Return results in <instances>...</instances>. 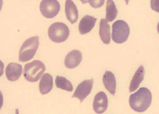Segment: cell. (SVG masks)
Segmentation results:
<instances>
[{
  "mask_svg": "<svg viewBox=\"0 0 159 114\" xmlns=\"http://www.w3.org/2000/svg\"><path fill=\"white\" fill-rule=\"evenodd\" d=\"M99 35L101 41L104 44H109L111 42V26L106 19H101L100 22Z\"/></svg>",
  "mask_w": 159,
  "mask_h": 114,
  "instance_id": "cell-16",
  "label": "cell"
},
{
  "mask_svg": "<svg viewBox=\"0 0 159 114\" xmlns=\"http://www.w3.org/2000/svg\"><path fill=\"white\" fill-rule=\"evenodd\" d=\"M55 83L57 88L60 89V90H66V91L68 92H71L74 90V86H73L72 83L63 77L57 76L56 77Z\"/></svg>",
  "mask_w": 159,
  "mask_h": 114,
  "instance_id": "cell-18",
  "label": "cell"
},
{
  "mask_svg": "<svg viewBox=\"0 0 159 114\" xmlns=\"http://www.w3.org/2000/svg\"><path fill=\"white\" fill-rule=\"evenodd\" d=\"M45 70L46 66L43 62L39 60H34L25 65L23 76L28 82L35 83L42 77Z\"/></svg>",
  "mask_w": 159,
  "mask_h": 114,
  "instance_id": "cell-2",
  "label": "cell"
},
{
  "mask_svg": "<svg viewBox=\"0 0 159 114\" xmlns=\"http://www.w3.org/2000/svg\"><path fill=\"white\" fill-rule=\"evenodd\" d=\"M105 0H88L89 4L94 9H98L104 5Z\"/></svg>",
  "mask_w": 159,
  "mask_h": 114,
  "instance_id": "cell-19",
  "label": "cell"
},
{
  "mask_svg": "<svg viewBox=\"0 0 159 114\" xmlns=\"http://www.w3.org/2000/svg\"><path fill=\"white\" fill-rule=\"evenodd\" d=\"M39 9L44 17L52 19L59 13L60 5L57 0H42L39 5Z\"/></svg>",
  "mask_w": 159,
  "mask_h": 114,
  "instance_id": "cell-6",
  "label": "cell"
},
{
  "mask_svg": "<svg viewBox=\"0 0 159 114\" xmlns=\"http://www.w3.org/2000/svg\"><path fill=\"white\" fill-rule=\"evenodd\" d=\"M108 106V99L106 93L104 92H99L95 96L93 99V108L96 113L101 114L106 111Z\"/></svg>",
  "mask_w": 159,
  "mask_h": 114,
  "instance_id": "cell-8",
  "label": "cell"
},
{
  "mask_svg": "<svg viewBox=\"0 0 159 114\" xmlns=\"http://www.w3.org/2000/svg\"><path fill=\"white\" fill-rule=\"evenodd\" d=\"M53 86V77L50 73H45L42 76L39 84V92L41 94L46 95L50 93Z\"/></svg>",
  "mask_w": 159,
  "mask_h": 114,
  "instance_id": "cell-13",
  "label": "cell"
},
{
  "mask_svg": "<svg viewBox=\"0 0 159 114\" xmlns=\"http://www.w3.org/2000/svg\"><path fill=\"white\" fill-rule=\"evenodd\" d=\"M157 29H158V33H159V23H158V26H157Z\"/></svg>",
  "mask_w": 159,
  "mask_h": 114,
  "instance_id": "cell-23",
  "label": "cell"
},
{
  "mask_svg": "<svg viewBox=\"0 0 159 114\" xmlns=\"http://www.w3.org/2000/svg\"><path fill=\"white\" fill-rule=\"evenodd\" d=\"M130 34L128 23L124 20H117L112 25V39L116 43L126 42Z\"/></svg>",
  "mask_w": 159,
  "mask_h": 114,
  "instance_id": "cell-5",
  "label": "cell"
},
{
  "mask_svg": "<svg viewBox=\"0 0 159 114\" xmlns=\"http://www.w3.org/2000/svg\"><path fill=\"white\" fill-rule=\"evenodd\" d=\"M70 35V29L63 23H54L49 27L48 36L50 40L57 43L65 42Z\"/></svg>",
  "mask_w": 159,
  "mask_h": 114,
  "instance_id": "cell-4",
  "label": "cell"
},
{
  "mask_svg": "<svg viewBox=\"0 0 159 114\" xmlns=\"http://www.w3.org/2000/svg\"><path fill=\"white\" fill-rule=\"evenodd\" d=\"M144 68L143 66H140L135 73L134 74L132 80H131V83L129 86V92L133 93L134 91L138 90L139 88V86L141 82L144 80Z\"/></svg>",
  "mask_w": 159,
  "mask_h": 114,
  "instance_id": "cell-15",
  "label": "cell"
},
{
  "mask_svg": "<svg viewBox=\"0 0 159 114\" xmlns=\"http://www.w3.org/2000/svg\"><path fill=\"white\" fill-rule=\"evenodd\" d=\"M103 83L106 90L114 96L116 92V79L115 76L111 71H106L103 76Z\"/></svg>",
  "mask_w": 159,
  "mask_h": 114,
  "instance_id": "cell-14",
  "label": "cell"
},
{
  "mask_svg": "<svg viewBox=\"0 0 159 114\" xmlns=\"http://www.w3.org/2000/svg\"><path fill=\"white\" fill-rule=\"evenodd\" d=\"M151 7L152 10L159 13V0H151Z\"/></svg>",
  "mask_w": 159,
  "mask_h": 114,
  "instance_id": "cell-20",
  "label": "cell"
},
{
  "mask_svg": "<svg viewBox=\"0 0 159 114\" xmlns=\"http://www.w3.org/2000/svg\"><path fill=\"white\" fill-rule=\"evenodd\" d=\"M16 114H20V113H19V110H16Z\"/></svg>",
  "mask_w": 159,
  "mask_h": 114,
  "instance_id": "cell-22",
  "label": "cell"
},
{
  "mask_svg": "<svg viewBox=\"0 0 159 114\" xmlns=\"http://www.w3.org/2000/svg\"><path fill=\"white\" fill-rule=\"evenodd\" d=\"M65 13L66 19L72 24L78 20V9L72 0H66L65 2Z\"/></svg>",
  "mask_w": 159,
  "mask_h": 114,
  "instance_id": "cell-12",
  "label": "cell"
},
{
  "mask_svg": "<svg viewBox=\"0 0 159 114\" xmlns=\"http://www.w3.org/2000/svg\"><path fill=\"white\" fill-rule=\"evenodd\" d=\"M152 100V95L150 90L142 87L130 96L129 104L133 110L138 113H143L150 107Z\"/></svg>",
  "mask_w": 159,
  "mask_h": 114,
  "instance_id": "cell-1",
  "label": "cell"
},
{
  "mask_svg": "<svg viewBox=\"0 0 159 114\" xmlns=\"http://www.w3.org/2000/svg\"><path fill=\"white\" fill-rule=\"evenodd\" d=\"M93 79L86 80L83 81L82 83H80L77 86L74 95L72 96V98H77L80 101V103H82L86 99V97L90 94V92H91L92 88H93Z\"/></svg>",
  "mask_w": 159,
  "mask_h": 114,
  "instance_id": "cell-7",
  "label": "cell"
},
{
  "mask_svg": "<svg viewBox=\"0 0 159 114\" xmlns=\"http://www.w3.org/2000/svg\"><path fill=\"white\" fill-rule=\"evenodd\" d=\"M81 2L83 3V4H85V3L88 2V0H80Z\"/></svg>",
  "mask_w": 159,
  "mask_h": 114,
  "instance_id": "cell-21",
  "label": "cell"
},
{
  "mask_svg": "<svg viewBox=\"0 0 159 114\" xmlns=\"http://www.w3.org/2000/svg\"><path fill=\"white\" fill-rule=\"evenodd\" d=\"M23 73V67L19 63H11L6 66V76L8 80L11 82L16 81Z\"/></svg>",
  "mask_w": 159,
  "mask_h": 114,
  "instance_id": "cell-9",
  "label": "cell"
},
{
  "mask_svg": "<svg viewBox=\"0 0 159 114\" xmlns=\"http://www.w3.org/2000/svg\"><path fill=\"white\" fill-rule=\"evenodd\" d=\"M117 15V9L113 0H107L106 5V20L113 22Z\"/></svg>",
  "mask_w": 159,
  "mask_h": 114,
  "instance_id": "cell-17",
  "label": "cell"
},
{
  "mask_svg": "<svg viewBox=\"0 0 159 114\" xmlns=\"http://www.w3.org/2000/svg\"><path fill=\"white\" fill-rule=\"evenodd\" d=\"M82 61V53L79 50L70 51L64 59V65L68 69H74L78 66Z\"/></svg>",
  "mask_w": 159,
  "mask_h": 114,
  "instance_id": "cell-10",
  "label": "cell"
},
{
  "mask_svg": "<svg viewBox=\"0 0 159 114\" xmlns=\"http://www.w3.org/2000/svg\"><path fill=\"white\" fill-rule=\"evenodd\" d=\"M39 47V37L33 36L26 39L20 48L19 53L20 62L26 63L33 58Z\"/></svg>",
  "mask_w": 159,
  "mask_h": 114,
  "instance_id": "cell-3",
  "label": "cell"
},
{
  "mask_svg": "<svg viewBox=\"0 0 159 114\" xmlns=\"http://www.w3.org/2000/svg\"><path fill=\"white\" fill-rule=\"evenodd\" d=\"M97 19L91 15H86L81 19L79 23V32L81 35L87 34L90 33L94 27Z\"/></svg>",
  "mask_w": 159,
  "mask_h": 114,
  "instance_id": "cell-11",
  "label": "cell"
},
{
  "mask_svg": "<svg viewBox=\"0 0 159 114\" xmlns=\"http://www.w3.org/2000/svg\"><path fill=\"white\" fill-rule=\"evenodd\" d=\"M125 2H126V4L128 5V2H129V0H125Z\"/></svg>",
  "mask_w": 159,
  "mask_h": 114,
  "instance_id": "cell-24",
  "label": "cell"
}]
</instances>
